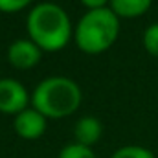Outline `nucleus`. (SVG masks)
<instances>
[{"label": "nucleus", "mask_w": 158, "mask_h": 158, "mask_svg": "<svg viewBox=\"0 0 158 158\" xmlns=\"http://www.w3.org/2000/svg\"><path fill=\"white\" fill-rule=\"evenodd\" d=\"M46 119L48 118L42 116L37 109L28 107V109H24L22 112H19L15 116L13 127H15V132L20 138H24V140H37L46 131Z\"/></svg>", "instance_id": "423d86ee"}, {"label": "nucleus", "mask_w": 158, "mask_h": 158, "mask_svg": "<svg viewBox=\"0 0 158 158\" xmlns=\"http://www.w3.org/2000/svg\"><path fill=\"white\" fill-rule=\"evenodd\" d=\"M33 0H0V11L4 13H15L30 6Z\"/></svg>", "instance_id": "f8f14e48"}, {"label": "nucleus", "mask_w": 158, "mask_h": 158, "mask_svg": "<svg viewBox=\"0 0 158 158\" xmlns=\"http://www.w3.org/2000/svg\"><path fill=\"white\" fill-rule=\"evenodd\" d=\"M83 94L79 85L64 76L42 79L31 92V107L46 118H64L76 112L81 105Z\"/></svg>", "instance_id": "f03ea898"}, {"label": "nucleus", "mask_w": 158, "mask_h": 158, "mask_svg": "<svg viewBox=\"0 0 158 158\" xmlns=\"http://www.w3.org/2000/svg\"><path fill=\"white\" fill-rule=\"evenodd\" d=\"M103 132V125L96 116H83L77 119L76 127H74V136H76V143L92 147Z\"/></svg>", "instance_id": "0eeeda50"}, {"label": "nucleus", "mask_w": 158, "mask_h": 158, "mask_svg": "<svg viewBox=\"0 0 158 158\" xmlns=\"http://www.w3.org/2000/svg\"><path fill=\"white\" fill-rule=\"evenodd\" d=\"M26 30L30 39L42 52H57L72 37V22L68 13L55 2H40L28 13Z\"/></svg>", "instance_id": "f257e3e1"}, {"label": "nucleus", "mask_w": 158, "mask_h": 158, "mask_svg": "<svg viewBox=\"0 0 158 158\" xmlns=\"http://www.w3.org/2000/svg\"><path fill=\"white\" fill-rule=\"evenodd\" d=\"M42 57V50L31 39H17L7 48V61L20 70L33 68Z\"/></svg>", "instance_id": "39448f33"}, {"label": "nucleus", "mask_w": 158, "mask_h": 158, "mask_svg": "<svg viewBox=\"0 0 158 158\" xmlns=\"http://www.w3.org/2000/svg\"><path fill=\"white\" fill-rule=\"evenodd\" d=\"M153 0H110L109 7L123 19H132V17H140L143 15L149 7H151Z\"/></svg>", "instance_id": "6e6552de"}, {"label": "nucleus", "mask_w": 158, "mask_h": 158, "mask_svg": "<svg viewBox=\"0 0 158 158\" xmlns=\"http://www.w3.org/2000/svg\"><path fill=\"white\" fill-rule=\"evenodd\" d=\"M110 158H155V155L151 149L142 145H125V147H119Z\"/></svg>", "instance_id": "9d476101"}, {"label": "nucleus", "mask_w": 158, "mask_h": 158, "mask_svg": "<svg viewBox=\"0 0 158 158\" xmlns=\"http://www.w3.org/2000/svg\"><path fill=\"white\" fill-rule=\"evenodd\" d=\"M57 158H98L94 155L92 147L81 145V143H68L61 149Z\"/></svg>", "instance_id": "1a4fd4ad"}, {"label": "nucleus", "mask_w": 158, "mask_h": 158, "mask_svg": "<svg viewBox=\"0 0 158 158\" xmlns=\"http://www.w3.org/2000/svg\"><path fill=\"white\" fill-rule=\"evenodd\" d=\"M110 0H81V4L86 9H101V7H109Z\"/></svg>", "instance_id": "ddd939ff"}, {"label": "nucleus", "mask_w": 158, "mask_h": 158, "mask_svg": "<svg viewBox=\"0 0 158 158\" xmlns=\"http://www.w3.org/2000/svg\"><path fill=\"white\" fill-rule=\"evenodd\" d=\"M30 101L31 98L22 83L9 77L0 79V112L17 116L19 112L28 109Z\"/></svg>", "instance_id": "20e7f679"}, {"label": "nucleus", "mask_w": 158, "mask_h": 158, "mask_svg": "<svg viewBox=\"0 0 158 158\" xmlns=\"http://www.w3.org/2000/svg\"><path fill=\"white\" fill-rule=\"evenodd\" d=\"M119 17L110 7L86 9L74 30V39L81 52L101 53L107 52L118 39Z\"/></svg>", "instance_id": "7ed1b4c3"}, {"label": "nucleus", "mask_w": 158, "mask_h": 158, "mask_svg": "<svg viewBox=\"0 0 158 158\" xmlns=\"http://www.w3.org/2000/svg\"><path fill=\"white\" fill-rule=\"evenodd\" d=\"M143 46L151 55L158 57V22L147 26V30L143 31Z\"/></svg>", "instance_id": "9b49d317"}]
</instances>
